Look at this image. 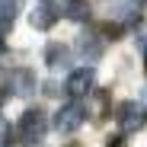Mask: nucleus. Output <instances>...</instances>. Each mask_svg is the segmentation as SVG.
<instances>
[{"instance_id": "nucleus-1", "label": "nucleus", "mask_w": 147, "mask_h": 147, "mask_svg": "<svg viewBox=\"0 0 147 147\" xmlns=\"http://www.w3.org/2000/svg\"><path fill=\"white\" fill-rule=\"evenodd\" d=\"M115 118H118V128H121V134H134V131H141L144 128V121H147V106L141 102H121L118 106V112H115Z\"/></svg>"}, {"instance_id": "nucleus-2", "label": "nucleus", "mask_w": 147, "mask_h": 147, "mask_svg": "<svg viewBox=\"0 0 147 147\" xmlns=\"http://www.w3.org/2000/svg\"><path fill=\"white\" fill-rule=\"evenodd\" d=\"M16 134L22 144H38L42 134H45V115L38 109H29V112H22L19 118V125H16Z\"/></svg>"}, {"instance_id": "nucleus-3", "label": "nucleus", "mask_w": 147, "mask_h": 147, "mask_svg": "<svg viewBox=\"0 0 147 147\" xmlns=\"http://www.w3.org/2000/svg\"><path fill=\"white\" fill-rule=\"evenodd\" d=\"M90 90H93V67L83 64L77 70H70V77L64 83V93L74 96V99H83V96H90Z\"/></svg>"}, {"instance_id": "nucleus-4", "label": "nucleus", "mask_w": 147, "mask_h": 147, "mask_svg": "<svg viewBox=\"0 0 147 147\" xmlns=\"http://www.w3.org/2000/svg\"><path fill=\"white\" fill-rule=\"evenodd\" d=\"M83 118H86V109L74 99V102H67L64 109H58V115H55V128L58 131H77L80 125H83Z\"/></svg>"}, {"instance_id": "nucleus-5", "label": "nucleus", "mask_w": 147, "mask_h": 147, "mask_svg": "<svg viewBox=\"0 0 147 147\" xmlns=\"http://www.w3.org/2000/svg\"><path fill=\"white\" fill-rule=\"evenodd\" d=\"M77 51H80V58L90 64V61H96V58L106 51V42L96 35V32H83V35L77 38Z\"/></svg>"}, {"instance_id": "nucleus-6", "label": "nucleus", "mask_w": 147, "mask_h": 147, "mask_svg": "<svg viewBox=\"0 0 147 147\" xmlns=\"http://www.w3.org/2000/svg\"><path fill=\"white\" fill-rule=\"evenodd\" d=\"M55 19H58V7H51V3H42V7H35L32 10V16H29V22H32V29H51L55 26Z\"/></svg>"}, {"instance_id": "nucleus-7", "label": "nucleus", "mask_w": 147, "mask_h": 147, "mask_svg": "<svg viewBox=\"0 0 147 147\" xmlns=\"http://www.w3.org/2000/svg\"><path fill=\"white\" fill-rule=\"evenodd\" d=\"M58 13H61V16H67V19H77V22L90 16L86 0H61V3H58Z\"/></svg>"}, {"instance_id": "nucleus-8", "label": "nucleus", "mask_w": 147, "mask_h": 147, "mask_svg": "<svg viewBox=\"0 0 147 147\" xmlns=\"http://www.w3.org/2000/svg\"><path fill=\"white\" fill-rule=\"evenodd\" d=\"M67 55H70V51H67L61 42H51V45L45 48V61H48V67H61V64L67 61Z\"/></svg>"}, {"instance_id": "nucleus-9", "label": "nucleus", "mask_w": 147, "mask_h": 147, "mask_svg": "<svg viewBox=\"0 0 147 147\" xmlns=\"http://www.w3.org/2000/svg\"><path fill=\"white\" fill-rule=\"evenodd\" d=\"M10 83L16 86V93H19V96H26V93L32 90V83H35V80H32V74H29V70H19L16 77H10Z\"/></svg>"}, {"instance_id": "nucleus-10", "label": "nucleus", "mask_w": 147, "mask_h": 147, "mask_svg": "<svg viewBox=\"0 0 147 147\" xmlns=\"http://www.w3.org/2000/svg\"><path fill=\"white\" fill-rule=\"evenodd\" d=\"M13 16H16V0H0V22H13Z\"/></svg>"}, {"instance_id": "nucleus-11", "label": "nucleus", "mask_w": 147, "mask_h": 147, "mask_svg": "<svg viewBox=\"0 0 147 147\" xmlns=\"http://www.w3.org/2000/svg\"><path fill=\"white\" fill-rule=\"evenodd\" d=\"M0 144H10V121L0 115Z\"/></svg>"}, {"instance_id": "nucleus-12", "label": "nucleus", "mask_w": 147, "mask_h": 147, "mask_svg": "<svg viewBox=\"0 0 147 147\" xmlns=\"http://www.w3.org/2000/svg\"><path fill=\"white\" fill-rule=\"evenodd\" d=\"M106 112V93L99 90V93H96V106H93V115H102Z\"/></svg>"}, {"instance_id": "nucleus-13", "label": "nucleus", "mask_w": 147, "mask_h": 147, "mask_svg": "<svg viewBox=\"0 0 147 147\" xmlns=\"http://www.w3.org/2000/svg\"><path fill=\"white\" fill-rule=\"evenodd\" d=\"M58 90H61L58 80H48V83H45V96H58Z\"/></svg>"}, {"instance_id": "nucleus-14", "label": "nucleus", "mask_w": 147, "mask_h": 147, "mask_svg": "<svg viewBox=\"0 0 147 147\" xmlns=\"http://www.w3.org/2000/svg\"><path fill=\"white\" fill-rule=\"evenodd\" d=\"M138 45H141V51H144V58H147V29L138 35Z\"/></svg>"}, {"instance_id": "nucleus-15", "label": "nucleus", "mask_w": 147, "mask_h": 147, "mask_svg": "<svg viewBox=\"0 0 147 147\" xmlns=\"http://www.w3.org/2000/svg\"><path fill=\"white\" fill-rule=\"evenodd\" d=\"M3 35H7V22H0V45H3Z\"/></svg>"}, {"instance_id": "nucleus-16", "label": "nucleus", "mask_w": 147, "mask_h": 147, "mask_svg": "<svg viewBox=\"0 0 147 147\" xmlns=\"http://www.w3.org/2000/svg\"><path fill=\"white\" fill-rule=\"evenodd\" d=\"M141 102H144V106H147V86H144V90H141Z\"/></svg>"}, {"instance_id": "nucleus-17", "label": "nucleus", "mask_w": 147, "mask_h": 147, "mask_svg": "<svg viewBox=\"0 0 147 147\" xmlns=\"http://www.w3.org/2000/svg\"><path fill=\"white\" fill-rule=\"evenodd\" d=\"M118 144H121V141H118V138H115V141H109V147H118Z\"/></svg>"}, {"instance_id": "nucleus-18", "label": "nucleus", "mask_w": 147, "mask_h": 147, "mask_svg": "<svg viewBox=\"0 0 147 147\" xmlns=\"http://www.w3.org/2000/svg\"><path fill=\"white\" fill-rule=\"evenodd\" d=\"M42 3H51V0H42Z\"/></svg>"}]
</instances>
